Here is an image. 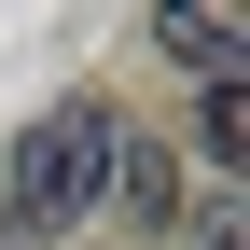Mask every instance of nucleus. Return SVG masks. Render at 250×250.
<instances>
[{
    "label": "nucleus",
    "mask_w": 250,
    "mask_h": 250,
    "mask_svg": "<svg viewBox=\"0 0 250 250\" xmlns=\"http://www.w3.org/2000/svg\"><path fill=\"white\" fill-rule=\"evenodd\" d=\"M111 139H125V125H111L98 98H56V111L14 139V167H0V223H14V236H70L83 208L111 195Z\"/></svg>",
    "instance_id": "f257e3e1"
},
{
    "label": "nucleus",
    "mask_w": 250,
    "mask_h": 250,
    "mask_svg": "<svg viewBox=\"0 0 250 250\" xmlns=\"http://www.w3.org/2000/svg\"><path fill=\"white\" fill-rule=\"evenodd\" d=\"M195 250H250V223H236V208H208V223H195Z\"/></svg>",
    "instance_id": "20e7f679"
},
{
    "label": "nucleus",
    "mask_w": 250,
    "mask_h": 250,
    "mask_svg": "<svg viewBox=\"0 0 250 250\" xmlns=\"http://www.w3.org/2000/svg\"><path fill=\"white\" fill-rule=\"evenodd\" d=\"M153 42H167L195 83H236V14H181V0H167V14H153Z\"/></svg>",
    "instance_id": "f03ea898"
},
{
    "label": "nucleus",
    "mask_w": 250,
    "mask_h": 250,
    "mask_svg": "<svg viewBox=\"0 0 250 250\" xmlns=\"http://www.w3.org/2000/svg\"><path fill=\"white\" fill-rule=\"evenodd\" d=\"M111 195H125V208H181V153H153V139H111Z\"/></svg>",
    "instance_id": "7ed1b4c3"
}]
</instances>
